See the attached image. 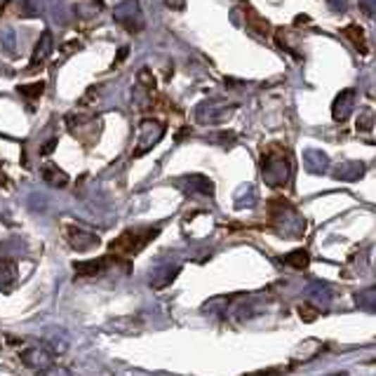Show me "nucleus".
Instances as JSON below:
<instances>
[{"label":"nucleus","mask_w":376,"mask_h":376,"mask_svg":"<svg viewBox=\"0 0 376 376\" xmlns=\"http://www.w3.org/2000/svg\"><path fill=\"white\" fill-rule=\"evenodd\" d=\"M45 376H68V372H66V369H47V372H45Z\"/></svg>","instance_id":"obj_17"},{"label":"nucleus","mask_w":376,"mask_h":376,"mask_svg":"<svg viewBox=\"0 0 376 376\" xmlns=\"http://www.w3.org/2000/svg\"><path fill=\"white\" fill-rule=\"evenodd\" d=\"M43 89H45V85L43 82H36V85H22L19 87V94H24V96H38L43 94Z\"/></svg>","instance_id":"obj_13"},{"label":"nucleus","mask_w":376,"mask_h":376,"mask_svg":"<svg viewBox=\"0 0 376 376\" xmlns=\"http://www.w3.org/2000/svg\"><path fill=\"white\" fill-rule=\"evenodd\" d=\"M54 146H57V139H50V142H47L43 149H40V153H43V156H47L50 151H54Z\"/></svg>","instance_id":"obj_16"},{"label":"nucleus","mask_w":376,"mask_h":376,"mask_svg":"<svg viewBox=\"0 0 376 376\" xmlns=\"http://www.w3.org/2000/svg\"><path fill=\"white\" fill-rule=\"evenodd\" d=\"M284 263H287V266H294V268H306V266H308V252L296 249V252L284 256Z\"/></svg>","instance_id":"obj_12"},{"label":"nucleus","mask_w":376,"mask_h":376,"mask_svg":"<svg viewBox=\"0 0 376 376\" xmlns=\"http://www.w3.org/2000/svg\"><path fill=\"white\" fill-rule=\"evenodd\" d=\"M184 188L191 193H205V196H212L214 193V186L212 181L203 177V174H191V177L184 179Z\"/></svg>","instance_id":"obj_9"},{"label":"nucleus","mask_w":376,"mask_h":376,"mask_svg":"<svg viewBox=\"0 0 376 376\" xmlns=\"http://www.w3.org/2000/svg\"><path fill=\"white\" fill-rule=\"evenodd\" d=\"M353 101H355V92L353 89H346L337 96L334 101V120H346L348 113L353 111Z\"/></svg>","instance_id":"obj_8"},{"label":"nucleus","mask_w":376,"mask_h":376,"mask_svg":"<svg viewBox=\"0 0 376 376\" xmlns=\"http://www.w3.org/2000/svg\"><path fill=\"white\" fill-rule=\"evenodd\" d=\"M113 17L127 33H142L146 29V22H144L142 5H139V0H125V3H120L113 10Z\"/></svg>","instance_id":"obj_2"},{"label":"nucleus","mask_w":376,"mask_h":376,"mask_svg":"<svg viewBox=\"0 0 376 376\" xmlns=\"http://www.w3.org/2000/svg\"><path fill=\"white\" fill-rule=\"evenodd\" d=\"M43 179H45L50 186H54V188H64V186L68 184V174L61 172L59 167L52 165V163L43 167Z\"/></svg>","instance_id":"obj_10"},{"label":"nucleus","mask_w":376,"mask_h":376,"mask_svg":"<svg viewBox=\"0 0 376 376\" xmlns=\"http://www.w3.org/2000/svg\"><path fill=\"white\" fill-rule=\"evenodd\" d=\"M17 277V266L8 259H0V289L10 287Z\"/></svg>","instance_id":"obj_11"},{"label":"nucleus","mask_w":376,"mask_h":376,"mask_svg":"<svg viewBox=\"0 0 376 376\" xmlns=\"http://www.w3.org/2000/svg\"><path fill=\"white\" fill-rule=\"evenodd\" d=\"M330 3V8L334 12H341V10H346V0H327Z\"/></svg>","instance_id":"obj_15"},{"label":"nucleus","mask_w":376,"mask_h":376,"mask_svg":"<svg viewBox=\"0 0 376 376\" xmlns=\"http://www.w3.org/2000/svg\"><path fill=\"white\" fill-rule=\"evenodd\" d=\"M261 172H263V179H266L270 186H282L284 181L289 179L292 165L282 153H268V156L263 158Z\"/></svg>","instance_id":"obj_3"},{"label":"nucleus","mask_w":376,"mask_h":376,"mask_svg":"<svg viewBox=\"0 0 376 376\" xmlns=\"http://www.w3.org/2000/svg\"><path fill=\"white\" fill-rule=\"evenodd\" d=\"M52 47H54V38H52V31H43V36H40L36 50H33V57H31V64H29V71L33 68H40L45 64L47 59H50L52 54Z\"/></svg>","instance_id":"obj_6"},{"label":"nucleus","mask_w":376,"mask_h":376,"mask_svg":"<svg viewBox=\"0 0 376 376\" xmlns=\"http://www.w3.org/2000/svg\"><path fill=\"white\" fill-rule=\"evenodd\" d=\"M22 360H24L29 367L38 369V372H43V369H47V367L52 365L50 353H47L45 348H40V346H33V348H29V351H24V353H22Z\"/></svg>","instance_id":"obj_7"},{"label":"nucleus","mask_w":376,"mask_h":376,"mask_svg":"<svg viewBox=\"0 0 376 376\" xmlns=\"http://www.w3.org/2000/svg\"><path fill=\"white\" fill-rule=\"evenodd\" d=\"M99 235L96 233H89L85 228H78V226H68V245L73 249H78V252H87V249H94L99 247Z\"/></svg>","instance_id":"obj_5"},{"label":"nucleus","mask_w":376,"mask_h":376,"mask_svg":"<svg viewBox=\"0 0 376 376\" xmlns=\"http://www.w3.org/2000/svg\"><path fill=\"white\" fill-rule=\"evenodd\" d=\"M165 137V127L156 120H144L142 123V139H139V149L134 151V156H144L146 151H151L160 139Z\"/></svg>","instance_id":"obj_4"},{"label":"nucleus","mask_w":376,"mask_h":376,"mask_svg":"<svg viewBox=\"0 0 376 376\" xmlns=\"http://www.w3.org/2000/svg\"><path fill=\"white\" fill-rule=\"evenodd\" d=\"M165 5L170 10H184L186 8V0H165Z\"/></svg>","instance_id":"obj_14"},{"label":"nucleus","mask_w":376,"mask_h":376,"mask_svg":"<svg viewBox=\"0 0 376 376\" xmlns=\"http://www.w3.org/2000/svg\"><path fill=\"white\" fill-rule=\"evenodd\" d=\"M156 235H158V228H130V231H125L111 242V252L127 259V256L142 252Z\"/></svg>","instance_id":"obj_1"}]
</instances>
